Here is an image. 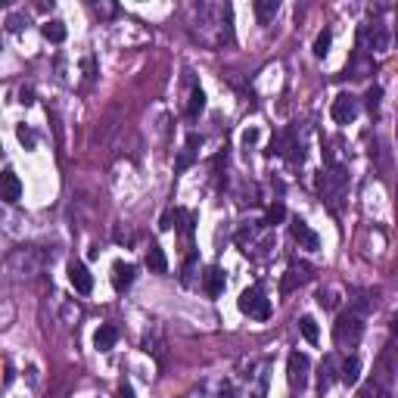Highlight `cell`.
<instances>
[{"instance_id": "cell-35", "label": "cell", "mask_w": 398, "mask_h": 398, "mask_svg": "<svg viewBox=\"0 0 398 398\" xmlns=\"http://www.w3.org/2000/svg\"><path fill=\"white\" fill-rule=\"evenodd\" d=\"M392 41L398 44V19H395V34H392Z\"/></svg>"}, {"instance_id": "cell-14", "label": "cell", "mask_w": 398, "mask_h": 398, "mask_svg": "<svg viewBox=\"0 0 398 398\" xmlns=\"http://www.w3.org/2000/svg\"><path fill=\"white\" fill-rule=\"evenodd\" d=\"M333 380H336V361H333V355H327L324 361H321V367H317V392H321V395L330 392Z\"/></svg>"}, {"instance_id": "cell-2", "label": "cell", "mask_w": 398, "mask_h": 398, "mask_svg": "<svg viewBox=\"0 0 398 398\" xmlns=\"http://www.w3.org/2000/svg\"><path fill=\"white\" fill-rule=\"evenodd\" d=\"M361 336H364V321H361V314H355V311L343 314L336 324H333V339H336V345H343V349H355V345L361 343Z\"/></svg>"}, {"instance_id": "cell-24", "label": "cell", "mask_w": 398, "mask_h": 398, "mask_svg": "<svg viewBox=\"0 0 398 398\" xmlns=\"http://www.w3.org/2000/svg\"><path fill=\"white\" fill-rule=\"evenodd\" d=\"M175 218H177V230H181L184 236L193 234V215H190L187 209H175Z\"/></svg>"}, {"instance_id": "cell-27", "label": "cell", "mask_w": 398, "mask_h": 398, "mask_svg": "<svg viewBox=\"0 0 398 398\" xmlns=\"http://www.w3.org/2000/svg\"><path fill=\"white\" fill-rule=\"evenodd\" d=\"M317 302H321V308H336V296H333V293L330 290H321V293H317Z\"/></svg>"}, {"instance_id": "cell-26", "label": "cell", "mask_w": 398, "mask_h": 398, "mask_svg": "<svg viewBox=\"0 0 398 398\" xmlns=\"http://www.w3.org/2000/svg\"><path fill=\"white\" fill-rule=\"evenodd\" d=\"M284 218H286V209H284L280 203H274V206L268 209V218H264V224H280Z\"/></svg>"}, {"instance_id": "cell-31", "label": "cell", "mask_w": 398, "mask_h": 398, "mask_svg": "<svg viewBox=\"0 0 398 398\" xmlns=\"http://www.w3.org/2000/svg\"><path fill=\"white\" fill-rule=\"evenodd\" d=\"M94 10H97V13H103V16H112V13H115V7H109V3H103V7H100V3H97Z\"/></svg>"}, {"instance_id": "cell-19", "label": "cell", "mask_w": 398, "mask_h": 398, "mask_svg": "<svg viewBox=\"0 0 398 398\" xmlns=\"http://www.w3.org/2000/svg\"><path fill=\"white\" fill-rule=\"evenodd\" d=\"M277 10H280V3H277V0H258L256 3V16H258V22H271L277 16Z\"/></svg>"}, {"instance_id": "cell-20", "label": "cell", "mask_w": 398, "mask_h": 398, "mask_svg": "<svg viewBox=\"0 0 398 398\" xmlns=\"http://www.w3.org/2000/svg\"><path fill=\"white\" fill-rule=\"evenodd\" d=\"M44 38H47V41H53V44H62V41H66V25H62L60 19L47 22V25H44Z\"/></svg>"}, {"instance_id": "cell-5", "label": "cell", "mask_w": 398, "mask_h": 398, "mask_svg": "<svg viewBox=\"0 0 398 398\" xmlns=\"http://www.w3.org/2000/svg\"><path fill=\"white\" fill-rule=\"evenodd\" d=\"M333 122L336 125H349V122H355L358 119V112H361V103H358V97H351V94H339L336 100H333Z\"/></svg>"}, {"instance_id": "cell-18", "label": "cell", "mask_w": 398, "mask_h": 398, "mask_svg": "<svg viewBox=\"0 0 398 398\" xmlns=\"http://www.w3.org/2000/svg\"><path fill=\"white\" fill-rule=\"evenodd\" d=\"M115 343H119V330H115L112 324H103L100 330L94 333V345H97V351H109Z\"/></svg>"}, {"instance_id": "cell-12", "label": "cell", "mask_w": 398, "mask_h": 398, "mask_svg": "<svg viewBox=\"0 0 398 398\" xmlns=\"http://www.w3.org/2000/svg\"><path fill=\"white\" fill-rule=\"evenodd\" d=\"M203 290H206V296H221L224 293V271L218 268V264H209L206 268V274H203Z\"/></svg>"}, {"instance_id": "cell-30", "label": "cell", "mask_w": 398, "mask_h": 398, "mask_svg": "<svg viewBox=\"0 0 398 398\" xmlns=\"http://www.w3.org/2000/svg\"><path fill=\"white\" fill-rule=\"evenodd\" d=\"M19 140L28 143V147H34V134H32V131H25V128H19Z\"/></svg>"}, {"instance_id": "cell-28", "label": "cell", "mask_w": 398, "mask_h": 398, "mask_svg": "<svg viewBox=\"0 0 398 398\" xmlns=\"http://www.w3.org/2000/svg\"><path fill=\"white\" fill-rule=\"evenodd\" d=\"M380 94H383V90H380L377 84H373V88L367 90V97H364V100H367V109H377V103H380Z\"/></svg>"}, {"instance_id": "cell-25", "label": "cell", "mask_w": 398, "mask_h": 398, "mask_svg": "<svg viewBox=\"0 0 398 398\" xmlns=\"http://www.w3.org/2000/svg\"><path fill=\"white\" fill-rule=\"evenodd\" d=\"M361 398H389V392H386L383 386H380L377 380H373V383H367V386H364V392H361Z\"/></svg>"}, {"instance_id": "cell-21", "label": "cell", "mask_w": 398, "mask_h": 398, "mask_svg": "<svg viewBox=\"0 0 398 398\" xmlns=\"http://www.w3.org/2000/svg\"><path fill=\"white\" fill-rule=\"evenodd\" d=\"M330 44H333V32H330V28H324V32L317 34V41H314V56L324 60V56L330 53Z\"/></svg>"}, {"instance_id": "cell-34", "label": "cell", "mask_w": 398, "mask_h": 398, "mask_svg": "<svg viewBox=\"0 0 398 398\" xmlns=\"http://www.w3.org/2000/svg\"><path fill=\"white\" fill-rule=\"evenodd\" d=\"M392 333H395V336H398V314L392 317Z\"/></svg>"}, {"instance_id": "cell-4", "label": "cell", "mask_w": 398, "mask_h": 398, "mask_svg": "<svg viewBox=\"0 0 398 398\" xmlns=\"http://www.w3.org/2000/svg\"><path fill=\"white\" fill-rule=\"evenodd\" d=\"M308 371H311V361L305 351H293L290 361H286V380H290L293 389L302 392L308 386Z\"/></svg>"}, {"instance_id": "cell-6", "label": "cell", "mask_w": 398, "mask_h": 398, "mask_svg": "<svg viewBox=\"0 0 398 398\" xmlns=\"http://www.w3.org/2000/svg\"><path fill=\"white\" fill-rule=\"evenodd\" d=\"M44 264V256L38 249H19L10 256V268L16 271V274H38Z\"/></svg>"}, {"instance_id": "cell-9", "label": "cell", "mask_w": 398, "mask_h": 398, "mask_svg": "<svg viewBox=\"0 0 398 398\" xmlns=\"http://www.w3.org/2000/svg\"><path fill=\"white\" fill-rule=\"evenodd\" d=\"M69 284L75 286V293H82V296H88L90 290H94V277H90V271L84 268L82 262H69Z\"/></svg>"}, {"instance_id": "cell-8", "label": "cell", "mask_w": 398, "mask_h": 398, "mask_svg": "<svg viewBox=\"0 0 398 398\" xmlns=\"http://www.w3.org/2000/svg\"><path fill=\"white\" fill-rule=\"evenodd\" d=\"M361 44H367L373 53H383V50H389V32H386L383 22L361 28Z\"/></svg>"}, {"instance_id": "cell-17", "label": "cell", "mask_w": 398, "mask_h": 398, "mask_svg": "<svg viewBox=\"0 0 398 398\" xmlns=\"http://www.w3.org/2000/svg\"><path fill=\"white\" fill-rule=\"evenodd\" d=\"M339 380H343L345 386H355L358 380H361V358H358V355L345 358L343 367H339Z\"/></svg>"}, {"instance_id": "cell-23", "label": "cell", "mask_w": 398, "mask_h": 398, "mask_svg": "<svg viewBox=\"0 0 398 398\" xmlns=\"http://www.w3.org/2000/svg\"><path fill=\"white\" fill-rule=\"evenodd\" d=\"M299 330H302V336L308 339V343H317V336H321V333H317V324H314V317H311V314L299 317Z\"/></svg>"}, {"instance_id": "cell-11", "label": "cell", "mask_w": 398, "mask_h": 398, "mask_svg": "<svg viewBox=\"0 0 398 398\" xmlns=\"http://www.w3.org/2000/svg\"><path fill=\"white\" fill-rule=\"evenodd\" d=\"M0 196H3V203H19V196H22V181L19 175H16L13 169L3 171V181H0Z\"/></svg>"}, {"instance_id": "cell-22", "label": "cell", "mask_w": 398, "mask_h": 398, "mask_svg": "<svg viewBox=\"0 0 398 398\" xmlns=\"http://www.w3.org/2000/svg\"><path fill=\"white\" fill-rule=\"evenodd\" d=\"M203 109H206V94L199 88H193V90H190V106H187L190 119H196V115L203 112Z\"/></svg>"}, {"instance_id": "cell-33", "label": "cell", "mask_w": 398, "mask_h": 398, "mask_svg": "<svg viewBox=\"0 0 398 398\" xmlns=\"http://www.w3.org/2000/svg\"><path fill=\"white\" fill-rule=\"evenodd\" d=\"M119 398H134V392H131V386H122V389H119Z\"/></svg>"}, {"instance_id": "cell-13", "label": "cell", "mask_w": 398, "mask_h": 398, "mask_svg": "<svg viewBox=\"0 0 398 398\" xmlns=\"http://www.w3.org/2000/svg\"><path fill=\"white\" fill-rule=\"evenodd\" d=\"M134 274H137V268L131 262H115L112 264V286L119 293L122 290H128L131 284H134Z\"/></svg>"}, {"instance_id": "cell-16", "label": "cell", "mask_w": 398, "mask_h": 398, "mask_svg": "<svg viewBox=\"0 0 398 398\" xmlns=\"http://www.w3.org/2000/svg\"><path fill=\"white\" fill-rule=\"evenodd\" d=\"M147 268H149V274H165V271H169V258H165V249L159 243H149Z\"/></svg>"}, {"instance_id": "cell-1", "label": "cell", "mask_w": 398, "mask_h": 398, "mask_svg": "<svg viewBox=\"0 0 398 398\" xmlns=\"http://www.w3.org/2000/svg\"><path fill=\"white\" fill-rule=\"evenodd\" d=\"M317 190H321V196H324V203L330 206L333 212H339L343 196L349 193V175H345L343 169L321 171V177H317Z\"/></svg>"}, {"instance_id": "cell-7", "label": "cell", "mask_w": 398, "mask_h": 398, "mask_svg": "<svg viewBox=\"0 0 398 398\" xmlns=\"http://www.w3.org/2000/svg\"><path fill=\"white\" fill-rule=\"evenodd\" d=\"M311 274H314V268H311L308 262H290V268H286V277H284V284H280V293H293L296 286L308 284Z\"/></svg>"}, {"instance_id": "cell-32", "label": "cell", "mask_w": 398, "mask_h": 398, "mask_svg": "<svg viewBox=\"0 0 398 398\" xmlns=\"http://www.w3.org/2000/svg\"><path fill=\"white\" fill-rule=\"evenodd\" d=\"M256 131H246V134H243V143H246V147H249V143H256Z\"/></svg>"}, {"instance_id": "cell-29", "label": "cell", "mask_w": 398, "mask_h": 398, "mask_svg": "<svg viewBox=\"0 0 398 398\" xmlns=\"http://www.w3.org/2000/svg\"><path fill=\"white\" fill-rule=\"evenodd\" d=\"M175 221H177V218H175V209H171V212H165V215H162V230L175 227Z\"/></svg>"}, {"instance_id": "cell-15", "label": "cell", "mask_w": 398, "mask_h": 398, "mask_svg": "<svg viewBox=\"0 0 398 398\" xmlns=\"http://www.w3.org/2000/svg\"><path fill=\"white\" fill-rule=\"evenodd\" d=\"M199 147H203V137H199V134H190L187 143H184V153L177 156V165H175V169L177 171H187L190 165H193V159H196V153H199Z\"/></svg>"}, {"instance_id": "cell-3", "label": "cell", "mask_w": 398, "mask_h": 398, "mask_svg": "<svg viewBox=\"0 0 398 398\" xmlns=\"http://www.w3.org/2000/svg\"><path fill=\"white\" fill-rule=\"evenodd\" d=\"M240 311L249 314V317H256V321H268L271 302L264 299V293L258 290V286H249V290H243V296H240Z\"/></svg>"}, {"instance_id": "cell-10", "label": "cell", "mask_w": 398, "mask_h": 398, "mask_svg": "<svg viewBox=\"0 0 398 398\" xmlns=\"http://www.w3.org/2000/svg\"><path fill=\"white\" fill-rule=\"evenodd\" d=\"M290 230H293V236H296V243L302 246V249H308V252H314L317 246H321V236L314 234V230L308 227V224L302 221V218H293V224H290Z\"/></svg>"}]
</instances>
